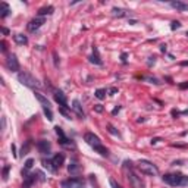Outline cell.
<instances>
[{
	"mask_svg": "<svg viewBox=\"0 0 188 188\" xmlns=\"http://www.w3.org/2000/svg\"><path fill=\"white\" fill-rule=\"evenodd\" d=\"M118 93V88H110V94H116Z\"/></svg>",
	"mask_w": 188,
	"mask_h": 188,
	"instance_id": "obj_43",
	"label": "cell"
},
{
	"mask_svg": "<svg viewBox=\"0 0 188 188\" xmlns=\"http://www.w3.org/2000/svg\"><path fill=\"white\" fill-rule=\"evenodd\" d=\"M137 168L141 170V174L144 175H150V176H156V175L159 174V169L156 165H153L151 162L149 160H140L138 165H137Z\"/></svg>",
	"mask_w": 188,
	"mask_h": 188,
	"instance_id": "obj_3",
	"label": "cell"
},
{
	"mask_svg": "<svg viewBox=\"0 0 188 188\" xmlns=\"http://www.w3.org/2000/svg\"><path fill=\"white\" fill-rule=\"evenodd\" d=\"M109 182H110L112 188H122L121 185H119V184L116 182V181H115V179H113V178H110V179H109Z\"/></svg>",
	"mask_w": 188,
	"mask_h": 188,
	"instance_id": "obj_32",
	"label": "cell"
},
{
	"mask_svg": "<svg viewBox=\"0 0 188 188\" xmlns=\"http://www.w3.org/2000/svg\"><path fill=\"white\" fill-rule=\"evenodd\" d=\"M94 150H96V151H97V153H99L100 156H103V157H107V156H109V150H107L106 147H103V144L99 145V147H96Z\"/></svg>",
	"mask_w": 188,
	"mask_h": 188,
	"instance_id": "obj_21",
	"label": "cell"
},
{
	"mask_svg": "<svg viewBox=\"0 0 188 188\" xmlns=\"http://www.w3.org/2000/svg\"><path fill=\"white\" fill-rule=\"evenodd\" d=\"M181 113H182V115H188V109L187 110H184V112H181Z\"/></svg>",
	"mask_w": 188,
	"mask_h": 188,
	"instance_id": "obj_46",
	"label": "cell"
},
{
	"mask_svg": "<svg viewBox=\"0 0 188 188\" xmlns=\"http://www.w3.org/2000/svg\"><path fill=\"white\" fill-rule=\"evenodd\" d=\"M160 141V138H153V140H151V144H156V143H159Z\"/></svg>",
	"mask_w": 188,
	"mask_h": 188,
	"instance_id": "obj_42",
	"label": "cell"
},
{
	"mask_svg": "<svg viewBox=\"0 0 188 188\" xmlns=\"http://www.w3.org/2000/svg\"><path fill=\"white\" fill-rule=\"evenodd\" d=\"M37 149H38V151L41 155H48V153H50V149H52V144L46 140H40L38 143H37Z\"/></svg>",
	"mask_w": 188,
	"mask_h": 188,
	"instance_id": "obj_12",
	"label": "cell"
},
{
	"mask_svg": "<svg viewBox=\"0 0 188 188\" xmlns=\"http://www.w3.org/2000/svg\"><path fill=\"white\" fill-rule=\"evenodd\" d=\"M44 24V18H41V16H38V18H34V19L29 21L28 24V31H31V33H34V31H37V29L41 27V25Z\"/></svg>",
	"mask_w": 188,
	"mask_h": 188,
	"instance_id": "obj_10",
	"label": "cell"
},
{
	"mask_svg": "<svg viewBox=\"0 0 188 188\" xmlns=\"http://www.w3.org/2000/svg\"><path fill=\"white\" fill-rule=\"evenodd\" d=\"M112 12H113V15H115V16H118V18H122V16H125L126 10L121 9V8H113V9H112Z\"/></svg>",
	"mask_w": 188,
	"mask_h": 188,
	"instance_id": "obj_24",
	"label": "cell"
},
{
	"mask_svg": "<svg viewBox=\"0 0 188 188\" xmlns=\"http://www.w3.org/2000/svg\"><path fill=\"white\" fill-rule=\"evenodd\" d=\"M90 62L94 63V65H103V60H101L100 54H99V48L96 46L93 47V54L90 56Z\"/></svg>",
	"mask_w": 188,
	"mask_h": 188,
	"instance_id": "obj_14",
	"label": "cell"
},
{
	"mask_svg": "<svg viewBox=\"0 0 188 188\" xmlns=\"http://www.w3.org/2000/svg\"><path fill=\"white\" fill-rule=\"evenodd\" d=\"M126 178H128V181H130L132 188H144V182L141 181V176L137 175V172L132 169V166H130V169L126 170Z\"/></svg>",
	"mask_w": 188,
	"mask_h": 188,
	"instance_id": "obj_4",
	"label": "cell"
},
{
	"mask_svg": "<svg viewBox=\"0 0 188 188\" xmlns=\"http://www.w3.org/2000/svg\"><path fill=\"white\" fill-rule=\"evenodd\" d=\"M79 170H81V166L78 165L77 160H71V163L68 166V172L71 175H78L79 174Z\"/></svg>",
	"mask_w": 188,
	"mask_h": 188,
	"instance_id": "obj_16",
	"label": "cell"
},
{
	"mask_svg": "<svg viewBox=\"0 0 188 188\" xmlns=\"http://www.w3.org/2000/svg\"><path fill=\"white\" fill-rule=\"evenodd\" d=\"M179 88H182V90L188 88V82H184V84H181V85H179Z\"/></svg>",
	"mask_w": 188,
	"mask_h": 188,
	"instance_id": "obj_40",
	"label": "cell"
},
{
	"mask_svg": "<svg viewBox=\"0 0 188 188\" xmlns=\"http://www.w3.org/2000/svg\"><path fill=\"white\" fill-rule=\"evenodd\" d=\"M160 50H162V52H166V46H165V44L163 46H160Z\"/></svg>",
	"mask_w": 188,
	"mask_h": 188,
	"instance_id": "obj_45",
	"label": "cell"
},
{
	"mask_svg": "<svg viewBox=\"0 0 188 188\" xmlns=\"http://www.w3.org/2000/svg\"><path fill=\"white\" fill-rule=\"evenodd\" d=\"M54 131H56V134H58V137H59V143H60V144H63V145H71L72 144V141L65 135V132H63V130L60 128V126H56Z\"/></svg>",
	"mask_w": 188,
	"mask_h": 188,
	"instance_id": "obj_11",
	"label": "cell"
},
{
	"mask_svg": "<svg viewBox=\"0 0 188 188\" xmlns=\"http://www.w3.org/2000/svg\"><path fill=\"white\" fill-rule=\"evenodd\" d=\"M104 96H106V88H99V90L96 91V97H97V99L103 100V99H104Z\"/></svg>",
	"mask_w": 188,
	"mask_h": 188,
	"instance_id": "obj_26",
	"label": "cell"
},
{
	"mask_svg": "<svg viewBox=\"0 0 188 188\" xmlns=\"http://www.w3.org/2000/svg\"><path fill=\"white\" fill-rule=\"evenodd\" d=\"M54 97V101L58 103L59 106L62 107H69L68 106V99H66V94H63V91H60V90H56L53 94Z\"/></svg>",
	"mask_w": 188,
	"mask_h": 188,
	"instance_id": "obj_8",
	"label": "cell"
},
{
	"mask_svg": "<svg viewBox=\"0 0 188 188\" xmlns=\"http://www.w3.org/2000/svg\"><path fill=\"white\" fill-rule=\"evenodd\" d=\"M181 65H182V66H187L188 62H181Z\"/></svg>",
	"mask_w": 188,
	"mask_h": 188,
	"instance_id": "obj_47",
	"label": "cell"
},
{
	"mask_svg": "<svg viewBox=\"0 0 188 188\" xmlns=\"http://www.w3.org/2000/svg\"><path fill=\"white\" fill-rule=\"evenodd\" d=\"M59 113H62L66 119H71V113L66 110V107H59Z\"/></svg>",
	"mask_w": 188,
	"mask_h": 188,
	"instance_id": "obj_27",
	"label": "cell"
},
{
	"mask_svg": "<svg viewBox=\"0 0 188 188\" xmlns=\"http://www.w3.org/2000/svg\"><path fill=\"white\" fill-rule=\"evenodd\" d=\"M53 58H54V65L58 66V65H59V60H58V53H56V52L53 53Z\"/></svg>",
	"mask_w": 188,
	"mask_h": 188,
	"instance_id": "obj_36",
	"label": "cell"
},
{
	"mask_svg": "<svg viewBox=\"0 0 188 188\" xmlns=\"http://www.w3.org/2000/svg\"><path fill=\"white\" fill-rule=\"evenodd\" d=\"M18 81H19L22 85H25V87H28V88H40L41 87V84L38 82V79L35 77H33V75L28 72L18 74Z\"/></svg>",
	"mask_w": 188,
	"mask_h": 188,
	"instance_id": "obj_2",
	"label": "cell"
},
{
	"mask_svg": "<svg viewBox=\"0 0 188 188\" xmlns=\"http://www.w3.org/2000/svg\"><path fill=\"white\" fill-rule=\"evenodd\" d=\"M121 110V106H118V107H115V109H113V112H112V115H116V113H118V112Z\"/></svg>",
	"mask_w": 188,
	"mask_h": 188,
	"instance_id": "obj_38",
	"label": "cell"
},
{
	"mask_svg": "<svg viewBox=\"0 0 188 188\" xmlns=\"http://www.w3.org/2000/svg\"><path fill=\"white\" fill-rule=\"evenodd\" d=\"M29 149H31V140L25 141V144L22 145V149H21V156H25V155H28Z\"/></svg>",
	"mask_w": 188,
	"mask_h": 188,
	"instance_id": "obj_22",
	"label": "cell"
},
{
	"mask_svg": "<svg viewBox=\"0 0 188 188\" xmlns=\"http://www.w3.org/2000/svg\"><path fill=\"white\" fill-rule=\"evenodd\" d=\"M0 46H2V52H6V43H5V41H2Z\"/></svg>",
	"mask_w": 188,
	"mask_h": 188,
	"instance_id": "obj_39",
	"label": "cell"
},
{
	"mask_svg": "<svg viewBox=\"0 0 188 188\" xmlns=\"http://www.w3.org/2000/svg\"><path fill=\"white\" fill-rule=\"evenodd\" d=\"M33 165H34V159H28L27 162H25V170H29V169L33 168Z\"/></svg>",
	"mask_w": 188,
	"mask_h": 188,
	"instance_id": "obj_30",
	"label": "cell"
},
{
	"mask_svg": "<svg viewBox=\"0 0 188 188\" xmlns=\"http://www.w3.org/2000/svg\"><path fill=\"white\" fill-rule=\"evenodd\" d=\"M62 187L63 188H87V184H85V179L74 176V178L62 181Z\"/></svg>",
	"mask_w": 188,
	"mask_h": 188,
	"instance_id": "obj_5",
	"label": "cell"
},
{
	"mask_svg": "<svg viewBox=\"0 0 188 188\" xmlns=\"http://www.w3.org/2000/svg\"><path fill=\"white\" fill-rule=\"evenodd\" d=\"M121 58H122V62H124V63H126V53H122V56H121Z\"/></svg>",
	"mask_w": 188,
	"mask_h": 188,
	"instance_id": "obj_41",
	"label": "cell"
},
{
	"mask_svg": "<svg viewBox=\"0 0 188 188\" xmlns=\"http://www.w3.org/2000/svg\"><path fill=\"white\" fill-rule=\"evenodd\" d=\"M6 66L9 71L12 72H18L19 71V62H18V59L15 56L13 53L12 54H8V58H6Z\"/></svg>",
	"mask_w": 188,
	"mask_h": 188,
	"instance_id": "obj_6",
	"label": "cell"
},
{
	"mask_svg": "<svg viewBox=\"0 0 188 188\" xmlns=\"http://www.w3.org/2000/svg\"><path fill=\"white\" fill-rule=\"evenodd\" d=\"M54 12V8L53 6H44L41 9H38V16H46V15H52Z\"/></svg>",
	"mask_w": 188,
	"mask_h": 188,
	"instance_id": "obj_19",
	"label": "cell"
},
{
	"mask_svg": "<svg viewBox=\"0 0 188 188\" xmlns=\"http://www.w3.org/2000/svg\"><path fill=\"white\" fill-rule=\"evenodd\" d=\"M94 109H96V112H99V113H100V112H103V106H101V104H96V106H94Z\"/></svg>",
	"mask_w": 188,
	"mask_h": 188,
	"instance_id": "obj_33",
	"label": "cell"
},
{
	"mask_svg": "<svg viewBox=\"0 0 188 188\" xmlns=\"http://www.w3.org/2000/svg\"><path fill=\"white\" fill-rule=\"evenodd\" d=\"M72 109L75 110V113H77V115L81 118V119H84V118H85V112L82 110V106H81V103H79V100H77V99H75V100L72 101Z\"/></svg>",
	"mask_w": 188,
	"mask_h": 188,
	"instance_id": "obj_15",
	"label": "cell"
},
{
	"mask_svg": "<svg viewBox=\"0 0 188 188\" xmlns=\"http://www.w3.org/2000/svg\"><path fill=\"white\" fill-rule=\"evenodd\" d=\"M163 182L172 185V187H185L188 185V176L184 174H179V172H175V174H166L163 175Z\"/></svg>",
	"mask_w": 188,
	"mask_h": 188,
	"instance_id": "obj_1",
	"label": "cell"
},
{
	"mask_svg": "<svg viewBox=\"0 0 188 188\" xmlns=\"http://www.w3.org/2000/svg\"><path fill=\"white\" fill-rule=\"evenodd\" d=\"M10 149H12V153H13L15 157H18V156H16V147H15V144H12V147H10Z\"/></svg>",
	"mask_w": 188,
	"mask_h": 188,
	"instance_id": "obj_37",
	"label": "cell"
},
{
	"mask_svg": "<svg viewBox=\"0 0 188 188\" xmlns=\"http://www.w3.org/2000/svg\"><path fill=\"white\" fill-rule=\"evenodd\" d=\"M0 12H2V18H6L8 15L10 13V9H9V6H8V3H0Z\"/></svg>",
	"mask_w": 188,
	"mask_h": 188,
	"instance_id": "obj_20",
	"label": "cell"
},
{
	"mask_svg": "<svg viewBox=\"0 0 188 188\" xmlns=\"http://www.w3.org/2000/svg\"><path fill=\"white\" fill-rule=\"evenodd\" d=\"M3 34H5V35H8V34H9V29H8V28H3Z\"/></svg>",
	"mask_w": 188,
	"mask_h": 188,
	"instance_id": "obj_44",
	"label": "cell"
},
{
	"mask_svg": "<svg viewBox=\"0 0 188 188\" xmlns=\"http://www.w3.org/2000/svg\"><path fill=\"white\" fill-rule=\"evenodd\" d=\"M84 140L87 143L88 145H91L93 149H96L99 145H101V140L97 137L96 134H93V132H87V134L84 135Z\"/></svg>",
	"mask_w": 188,
	"mask_h": 188,
	"instance_id": "obj_7",
	"label": "cell"
},
{
	"mask_svg": "<svg viewBox=\"0 0 188 188\" xmlns=\"http://www.w3.org/2000/svg\"><path fill=\"white\" fill-rule=\"evenodd\" d=\"M187 37H188V33H187Z\"/></svg>",
	"mask_w": 188,
	"mask_h": 188,
	"instance_id": "obj_48",
	"label": "cell"
},
{
	"mask_svg": "<svg viewBox=\"0 0 188 188\" xmlns=\"http://www.w3.org/2000/svg\"><path fill=\"white\" fill-rule=\"evenodd\" d=\"M65 163V155L63 153H58V155H54L53 157H52V165H53V169L54 172L58 170V169H60V166Z\"/></svg>",
	"mask_w": 188,
	"mask_h": 188,
	"instance_id": "obj_9",
	"label": "cell"
},
{
	"mask_svg": "<svg viewBox=\"0 0 188 188\" xmlns=\"http://www.w3.org/2000/svg\"><path fill=\"white\" fill-rule=\"evenodd\" d=\"M107 131H109L110 134H113V135H119V132H118V130H116V128H115V126H113V125H110V124L107 125Z\"/></svg>",
	"mask_w": 188,
	"mask_h": 188,
	"instance_id": "obj_29",
	"label": "cell"
},
{
	"mask_svg": "<svg viewBox=\"0 0 188 188\" xmlns=\"http://www.w3.org/2000/svg\"><path fill=\"white\" fill-rule=\"evenodd\" d=\"M13 40H15V43L19 44V46H25V44H28V38H27V35H24V34H15Z\"/></svg>",
	"mask_w": 188,
	"mask_h": 188,
	"instance_id": "obj_18",
	"label": "cell"
},
{
	"mask_svg": "<svg viewBox=\"0 0 188 188\" xmlns=\"http://www.w3.org/2000/svg\"><path fill=\"white\" fill-rule=\"evenodd\" d=\"M41 163H43V166L46 169H47V170H50V172H54V169H53V165H52V159H43V162H41Z\"/></svg>",
	"mask_w": 188,
	"mask_h": 188,
	"instance_id": "obj_23",
	"label": "cell"
},
{
	"mask_svg": "<svg viewBox=\"0 0 188 188\" xmlns=\"http://www.w3.org/2000/svg\"><path fill=\"white\" fill-rule=\"evenodd\" d=\"M150 60H149V66H151V65H155V62H156V58L153 56V58H149Z\"/></svg>",
	"mask_w": 188,
	"mask_h": 188,
	"instance_id": "obj_34",
	"label": "cell"
},
{
	"mask_svg": "<svg viewBox=\"0 0 188 188\" xmlns=\"http://www.w3.org/2000/svg\"><path fill=\"white\" fill-rule=\"evenodd\" d=\"M9 170H10V165H5V168H3V172H2L3 181H8V178H9Z\"/></svg>",
	"mask_w": 188,
	"mask_h": 188,
	"instance_id": "obj_25",
	"label": "cell"
},
{
	"mask_svg": "<svg viewBox=\"0 0 188 188\" xmlns=\"http://www.w3.org/2000/svg\"><path fill=\"white\" fill-rule=\"evenodd\" d=\"M5 128H6V118L3 116L2 118V130H5Z\"/></svg>",
	"mask_w": 188,
	"mask_h": 188,
	"instance_id": "obj_35",
	"label": "cell"
},
{
	"mask_svg": "<svg viewBox=\"0 0 188 188\" xmlns=\"http://www.w3.org/2000/svg\"><path fill=\"white\" fill-rule=\"evenodd\" d=\"M44 110V115L47 116L48 121H53V113H52V109H43Z\"/></svg>",
	"mask_w": 188,
	"mask_h": 188,
	"instance_id": "obj_28",
	"label": "cell"
},
{
	"mask_svg": "<svg viewBox=\"0 0 188 188\" xmlns=\"http://www.w3.org/2000/svg\"><path fill=\"white\" fill-rule=\"evenodd\" d=\"M178 28H181V22H178V21H174V22L170 24V29H172V31H175V29H178Z\"/></svg>",
	"mask_w": 188,
	"mask_h": 188,
	"instance_id": "obj_31",
	"label": "cell"
},
{
	"mask_svg": "<svg viewBox=\"0 0 188 188\" xmlns=\"http://www.w3.org/2000/svg\"><path fill=\"white\" fill-rule=\"evenodd\" d=\"M170 6H172L174 9L179 10V12H187L188 10V3H184L181 0H174V2H170Z\"/></svg>",
	"mask_w": 188,
	"mask_h": 188,
	"instance_id": "obj_13",
	"label": "cell"
},
{
	"mask_svg": "<svg viewBox=\"0 0 188 188\" xmlns=\"http://www.w3.org/2000/svg\"><path fill=\"white\" fill-rule=\"evenodd\" d=\"M35 99L40 101V104L43 106V109H50V101H48L47 97L43 96L41 93H35Z\"/></svg>",
	"mask_w": 188,
	"mask_h": 188,
	"instance_id": "obj_17",
	"label": "cell"
}]
</instances>
